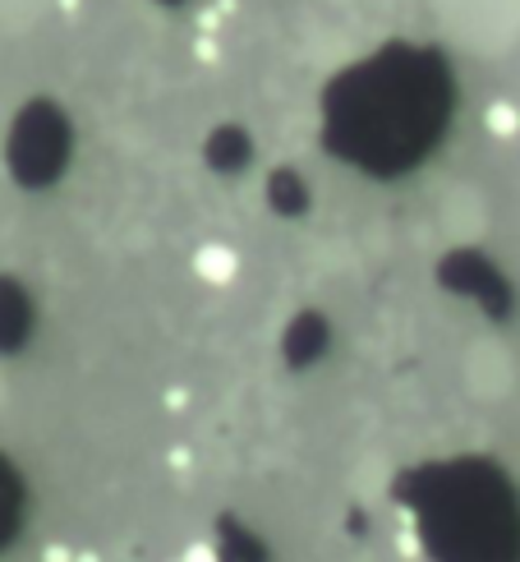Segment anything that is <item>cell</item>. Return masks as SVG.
<instances>
[{"instance_id": "6da1fadb", "label": "cell", "mask_w": 520, "mask_h": 562, "mask_svg": "<svg viewBox=\"0 0 520 562\" xmlns=\"http://www.w3.org/2000/svg\"><path fill=\"white\" fill-rule=\"evenodd\" d=\"M194 272H199L203 281H230V277H235V249H226V245H203V249L194 254Z\"/></svg>"}, {"instance_id": "7a4b0ae2", "label": "cell", "mask_w": 520, "mask_h": 562, "mask_svg": "<svg viewBox=\"0 0 520 562\" xmlns=\"http://www.w3.org/2000/svg\"><path fill=\"white\" fill-rule=\"evenodd\" d=\"M484 121H488V130L498 134V138H511V134L520 130V111H516L511 102H493V106H488V115H484Z\"/></svg>"}]
</instances>
